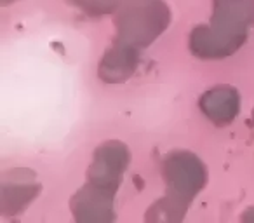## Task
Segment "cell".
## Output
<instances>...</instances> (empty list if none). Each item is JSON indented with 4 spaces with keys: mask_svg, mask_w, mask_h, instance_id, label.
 <instances>
[{
    "mask_svg": "<svg viewBox=\"0 0 254 223\" xmlns=\"http://www.w3.org/2000/svg\"><path fill=\"white\" fill-rule=\"evenodd\" d=\"M247 30L225 28L209 23L191 30L188 46L191 54L200 60H223L235 54L247 40Z\"/></svg>",
    "mask_w": 254,
    "mask_h": 223,
    "instance_id": "3",
    "label": "cell"
},
{
    "mask_svg": "<svg viewBox=\"0 0 254 223\" xmlns=\"http://www.w3.org/2000/svg\"><path fill=\"white\" fill-rule=\"evenodd\" d=\"M11 180L7 176L2 181L0 192V211L4 216L18 215L40 194L42 187L37 183L33 173L26 169L11 171Z\"/></svg>",
    "mask_w": 254,
    "mask_h": 223,
    "instance_id": "6",
    "label": "cell"
},
{
    "mask_svg": "<svg viewBox=\"0 0 254 223\" xmlns=\"http://www.w3.org/2000/svg\"><path fill=\"white\" fill-rule=\"evenodd\" d=\"M115 190L99 187L96 183H87L71 197V215L80 223H106L115 220L113 199Z\"/></svg>",
    "mask_w": 254,
    "mask_h": 223,
    "instance_id": "5",
    "label": "cell"
},
{
    "mask_svg": "<svg viewBox=\"0 0 254 223\" xmlns=\"http://www.w3.org/2000/svg\"><path fill=\"white\" fill-rule=\"evenodd\" d=\"M162 176L167 185V194L191 204L207 185V171L195 153L176 150L166 155L162 162Z\"/></svg>",
    "mask_w": 254,
    "mask_h": 223,
    "instance_id": "2",
    "label": "cell"
},
{
    "mask_svg": "<svg viewBox=\"0 0 254 223\" xmlns=\"http://www.w3.org/2000/svg\"><path fill=\"white\" fill-rule=\"evenodd\" d=\"M188 206L190 204H187L185 201L167 194L148 209L145 220L146 222H180L187 215Z\"/></svg>",
    "mask_w": 254,
    "mask_h": 223,
    "instance_id": "9",
    "label": "cell"
},
{
    "mask_svg": "<svg viewBox=\"0 0 254 223\" xmlns=\"http://www.w3.org/2000/svg\"><path fill=\"white\" fill-rule=\"evenodd\" d=\"M253 121H254V112H253Z\"/></svg>",
    "mask_w": 254,
    "mask_h": 223,
    "instance_id": "14",
    "label": "cell"
},
{
    "mask_svg": "<svg viewBox=\"0 0 254 223\" xmlns=\"http://www.w3.org/2000/svg\"><path fill=\"white\" fill-rule=\"evenodd\" d=\"M139 47L117 39L99 63V78L106 84H120L131 78L139 65Z\"/></svg>",
    "mask_w": 254,
    "mask_h": 223,
    "instance_id": "7",
    "label": "cell"
},
{
    "mask_svg": "<svg viewBox=\"0 0 254 223\" xmlns=\"http://www.w3.org/2000/svg\"><path fill=\"white\" fill-rule=\"evenodd\" d=\"M120 2L122 0H68V4L75 5L82 12H85L87 16H94V18L113 14Z\"/></svg>",
    "mask_w": 254,
    "mask_h": 223,
    "instance_id": "10",
    "label": "cell"
},
{
    "mask_svg": "<svg viewBox=\"0 0 254 223\" xmlns=\"http://www.w3.org/2000/svg\"><path fill=\"white\" fill-rule=\"evenodd\" d=\"M240 220H242V222H251V223H254V208L246 209V213H244V215L240 216Z\"/></svg>",
    "mask_w": 254,
    "mask_h": 223,
    "instance_id": "11",
    "label": "cell"
},
{
    "mask_svg": "<svg viewBox=\"0 0 254 223\" xmlns=\"http://www.w3.org/2000/svg\"><path fill=\"white\" fill-rule=\"evenodd\" d=\"M171 9L164 0L126 4L115 19L117 39L145 49L167 30Z\"/></svg>",
    "mask_w": 254,
    "mask_h": 223,
    "instance_id": "1",
    "label": "cell"
},
{
    "mask_svg": "<svg viewBox=\"0 0 254 223\" xmlns=\"http://www.w3.org/2000/svg\"><path fill=\"white\" fill-rule=\"evenodd\" d=\"M126 4H136V2H148V0H124Z\"/></svg>",
    "mask_w": 254,
    "mask_h": 223,
    "instance_id": "12",
    "label": "cell"
},
{
    "mask_svg": "<svg viewBox=\"0 0 254 223\" xmlns=\"http://www.w3.org/2000/svg\"><path fill=\"white\" fill-rule=\"evenodd\" d=\"M2 2V5H7V4H11V2H16V0H0Z\"/></svg>",
    "mask_w": 254,
    "mask_h": 223,
    "instance_id": "13",
    "label": "cell"
},
{
    "mask_svg": "<svg viewBox=\"0 0 254 223\" xmlns=\"http://www.w3.org/2000/svg\"><path fill=\"white\" fill-rule=\"evenodd\" d=\"M198 106L212 124L228 126L240 112V94L232 85H216L200 96Z\"/></svg>",
    "mask_w": 254,
    "mask_h": 223,
    "instance_id": "8",
    "label": "cell"
},
{
    "mask_svg": "<svg viewBox=\"0 0 254 223\" xmlns=\"http://www.w3.org/2000/svg\"><path fill=\"white\" fill-rule=\"evenodd\" d=\"M129 162L131 152L124 143L115 140L103 143L94 152V159L87 171V181L117 192Z\"/></svg>",
    "mask_w": 254,
    "mask_h": 223,
    "instance_id": "4",
    "label": "cell"
}]
</instances>
